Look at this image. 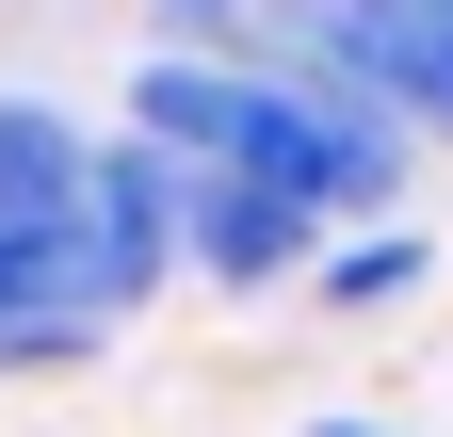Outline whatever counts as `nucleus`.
<instances>
[{
  "label": "nucleus",
  "mask_w": 453,
  "mask_h": 437,
  "mask_svg": "<svg viewBox=\"0 0 453 437\" xmlns=\"http://www.w3.org/2000/svg\"><path fill=\"white\" fill-rule=\"evenodd\" d=\"M421 259H437L421 227H372V243H340V259H324V308H388V292H421Z\"/></svg>",
  "instance_id": "nucleus-1"
},
{
  "label": "nucleus",
  "mask_w": 453,
  "mask_h": 437,
  "mask_svg": "<svg viewBox=\"0 0 453 437\" xmlns=\"http://www.w3.org/2000/svg\"><path fill=\"white\" fill-rule=\"evenodd\" d=\"M162 17H179V33H243L259 0H162Z\"/></svg>",
  "instance_id": "nucleus-2"
}]
</instances>
